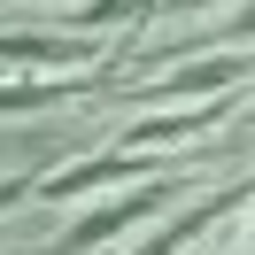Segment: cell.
<instances>
[{"instance_id": "1", "label": "cell", "mask_w": 255, "mask_h": 255, "mask_svg": "<svg viewBox=\"0 0 255 255\" xmlns=\"http://www.w3.org/2000/svg\"><path fill=\"white\" fill-rule=\"evenodd\" d=\"M248 31H255V8H248Z\"/></svg>"}]
</instances>
